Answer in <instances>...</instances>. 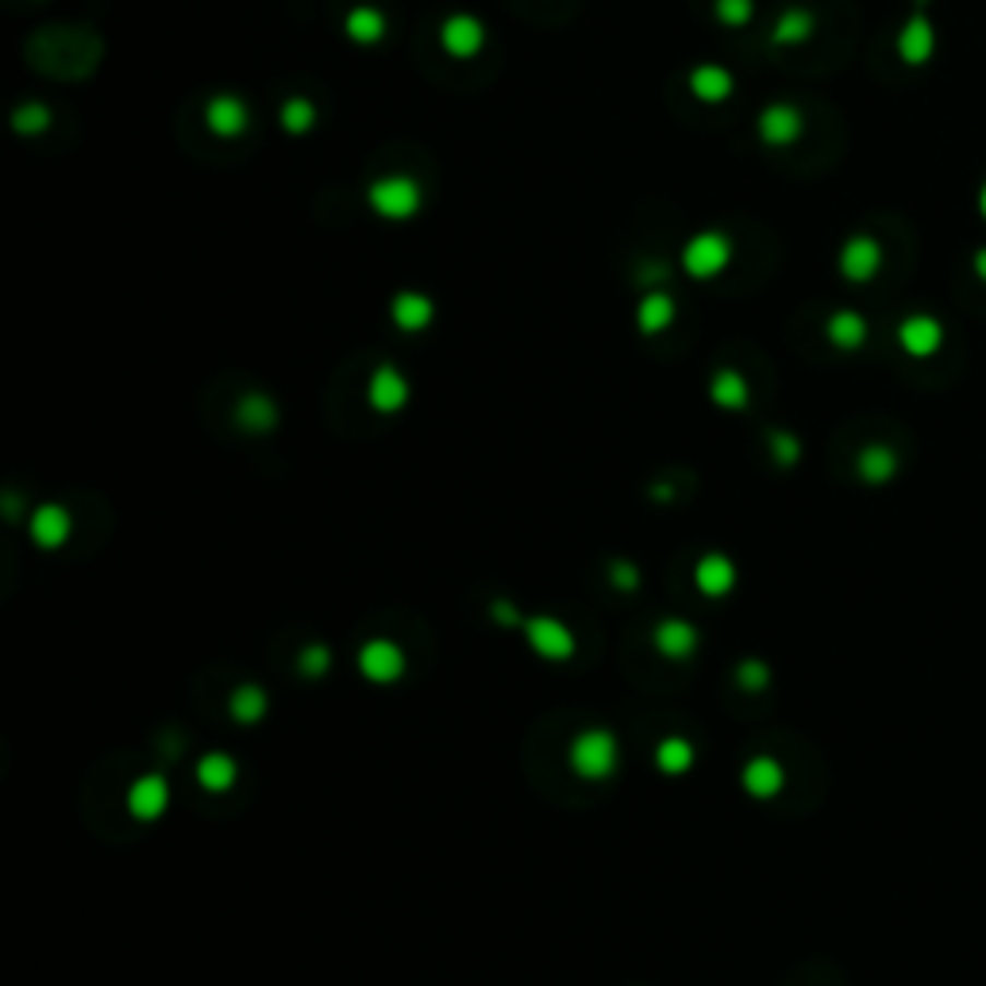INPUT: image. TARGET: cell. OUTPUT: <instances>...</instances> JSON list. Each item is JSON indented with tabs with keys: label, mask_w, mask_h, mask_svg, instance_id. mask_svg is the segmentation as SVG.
I'll return each instance as SVG.
<instances>
[{
	"label": "cell",
	"mask_w": 986,
	"mask_h": 986,
	"mask_svg": "<svg viewBox=\"0 0 986 986\" xmlns=\"http://www.w3.org/2000/svg\"><path fill=\"white\" fill-rule=\"evenodd\" d=\"M567 763L579 774L582 783H605L613 771L620 767V744L605 728H586L571 740L567 748Z\"/></svg>",
	"instance_id": "6da1fadb"
},
{
	"label": "cell",
	"mask_w": 986,
	"mask_h": 986,
	"mask_svg": "<svg viewBox=\"0 0 986 986\" xmlns=\"http://www.w3.org/2000/svg\"><path fill=\"white\" fill-rule=\"evenodd\" d=\"M367 201L382 221H413L425 204V193L408 174H385V178L370 181Z\"/></svg>",
	"instance_id": "7a4b0ae2"
},
{
	"label": "cell",
	"mask_w": 986,
	"mask_h": 986,
	"mask_svg": "<svg viewBox=\"0 0 986 986\" xmlns=\"http://www.w3.org/2000/svg\"><path fill=\"white\" fill-rule=\"evenodd\" d=\"M524 640H528V648L539 655V660L547 663H567L574 652H579V640H574V632L567 625H562L559 617H547V613H539V617H524L521 625Z\"/></svg>",
	"instance_id": "3957f363"
},
{
	"label": "cell",
	"mask_w": 986,
	"mask_h": 986,
	"mask_svg": "<svg viewBox=\"0 0 986 986\" xmlns=\"http://www.w3.org/2000/svg\"><path fill=\"white\" fill-rule=\"evenodd\" d=\"M728 259H733L728 236H721V231H698L682 251V270L690 277H698V282H710V277H717L728 266Z\"/></svg>",
	"instance_id": "277c9868"
},
{
	"label": "cell",
	"mask_w": 986,
	"mask_h": 986,
	"mask_svg": "<svg viewBox=\"0 0 986 986\" xmlns=\"http://www.w3.org/2000/svg\"><path fill=\"white\" fill-rule=\"evenodd\" d=\"M359 675L367 678V682H378V686H390L397 682L401 675H405V652H401L393 640H370V644L359 648Z\"/></svg>",
	"instance_id": "5b68a950"
},
{
	"label": "cell",
	"mask_w": 986,
	"mask_h": 986,
	"mask_svg": "<svg viewBox=\"0 0 986 986\" xmlns=\"http://www.w3.org/2000/svg\"><path fill=\"white\" fill-rule=\"evenodd\" d=\"M840 274L848 277L852 286H867L875 274L882 270V247L875 236H852L840 247Z\"/></svg>",
	"instance_id": "8992f818"
},
{
	"label": "cell",
	"mask_w": 986,
	"mask_h": 986,
	"mask_svg": "<svg viewBox=\"0 0 986 986\" xmlns=\"http://www.w3.org/2000/svg\"><path fill=\"white\" fill-rule=\"evenodd\" d=\"M756 131H759V139H763L767 147H791V143H798L801 139L806 123H801V112L794 105L774 100V105H767L763 112H759Z\"/></svg>",
	"instance_id": "52a82bcc"
},
{
	"label": "cell",
	"mask_w": 986,
	"mask_h": 986,
	"mask_svg": "<svg viewBox=\"0 0 986 986\" xmlns=\"http://www.w3.org/2000/svg\"><path fill=\"white\" fill-rule=\"evenodd\" d=\"M170 809V783L163 774H139L128 786V813L135 821H158Z\"/></svg>",
	"instance_id": "ba28073f"
},
{
	"label": "cell",
	"mask_w": 986,
	"mask_h": 986,
	"mask_svg": "<svg viewBox=\"0 0 986 986\" xmlns=\"http://www.w3.org/2000/svg\"><path fill=\"white\" fill-rule=\"evenodd\" d=\"M70 532H74L70 509L55 506V501H47V506H39L32 516H27V536H32V544L43 547V551H58V547H66Z\"/></svg>",
	"instance_id": "9c48e42d"
},
{
	"label": "cell",
	"mask_w": 986,
	"mask_h": 986,
	"mask_svg": "<svg viewBox=\"0 0 986 986\" xmlns=\"http://www.w3.org/2000/svg\"><path fill=\"white\" fill-rule=\"evenodd\" d=\"M898 343H902V351L913 355V359H929V355L940 351V343H945V328L929 312H913V317H905L898 324Z\"/></svg>",
	"instance_id": "30bf717a"
},
{
	"label": "cell",
	"mask_w": 986,
	"mask_h": 986,
	"mask_svg": "<svg viewBox=\"0 0 986 986\" xmlns=\"http://www.w3.org/2000/svg\"><path fill=\"white\" fill-rule=\"evenodd\" d=\"M652 640H655V652H660L663 660L686 663L693 652H698L701 632L690 625V620H682V617H663L660 625H655Z\"/></svg>",
	"instance_id": "8fae6325"
},
{
	"label": "cell",
	"mask_w": 986,
	"mask_h": 986,
	"mask_svg": "<svg viewBox=\"0 0 986 986\" xmlns=\"http://www.w3.org/2000/svg\"><path fill=\"white\" fill-rule=\"evenodd\" d=\"M440 43L451 58H474L482 47H486V27H482V20L471 16V12H455V16L443 20Z\"/></svg>",
	"instance_id": "7c38bea8"
},
{
	"label": "cell",
	"mask_w": 986,
	"mask_h": 986,
	"mask_svg": "<svg viewBox=\"0 0 986 986\" xmlns=\"http://www.w3.org/2000/svg\"><path fill=\"white\" fill-rule=\"evenodd\" d=\"M367 401L375 413H401V408L408 405V378L401 375L397 367H390V363H382V367L370 375L367 382Z\"/></svg>",
	"instance_id": "4fadbf2b"
},
{
	"label": "cell",
	"mask_w": 986,
	"mask_h": 986,
	"mask_svg": "<svg viewBox=\"0 0 986 986\" xmlns=\"http://www.w3.org/2000/svg\"><path fill=\"white\" fill-rule=\"evenodd\" d=\"M937 50V32H932V20L925 12H913L910 20L898 32V58L905 66H925Z\"/></svg>",
	"instance_id": "5bb4252c"
},
{
	"label": "cell",
	"mask_w": 986,
	"mask_h": 986,
	"mask_svg": "<svg viewBox=\"0 0 986 986\" xmlns=\"http://www.w3.org/2000/svg\"><path fill=\"white\" fill-rule=\"evenodd\" d=\"M693 586L701 597H728L736 590V562L721 551L701 555L693 567Z\"/></svg>",
	"instance_id": "9a60e30c"
},
{
	"label": "cell",
	"mask_w": 986,
	"mask_h": 986,
	"mask_svg": "<svg viewBox=\"0 0 986 986\" xmlns=\"http://www.w3.org/2000/svg\"><path fill=\"white\" fill-rule=\"evenodd\" d=\"M204 123H209V131L221 139H236L247 131V123H251V112H247V105L236 97V93H216L209 105H204Z\"/></svg>",
	"instance_id": "2e32d148"
},
{
	"label": "cell",
	"mask_w": 986,
	"mask_h": 986,
	"mask_svg": "<svg viewBox=\"0 0 986 986\" xmlns=\"http://www.w3.org/2000/svg\"><path fill=\"white\" fill-rule=\"evenodd\" d=\"M740 786L751 794V798H759V801L779 798V794H783V786H786L783 763H779V759H771V756L748 759V767L740 771Z\"/></svg>",
	"instance_id": "e0dca14e"
},
{
	"label": "cell",
	"mask_w": 986,
	"mask_h": 986,
	"mask_svg": "<svg viewBox=\"0 0 986 986\" xmlns=\"http://www.w3.org/2000/svg\"><path fill=\"white\" fill-rule=\"evenodd\" d=\"M390 317L401 332H425V328L436 320V305H432V297L416 294V289H405V294L393 297Z\"/></svg>",
	"instance_id": "ac0fdd59"
},
{
	"label": "cell",
	"mask_w": 986,
	"mask_h": 986,
	"mask_svg": "<svg viewBox=\"0 0 986 986\" xmlns=\"http://www.w3.org/2000/svg\"><path fill=\"white\" fill-rule=\"evenodd\" d=\"M736 90V78L728 74L725 66H698V70H690V93L701 100V105H721V100H728Z\"/></svg>",
	"instance_id": "d6986e66"
},
{
	"label": "cell",
	"mask_w": 986,
	"mask_h": 986,
	"mask_svg": "<svg viewBox=\"0 0 986 986\" xmlns=\"http://www.w3.org/2000/svg\"><path fill=\"white\" fill-rule=\"evenodd\" d=\"M239 779V767L228 751H209L197 759V786L209 794H228Z\"/></svg>",
	"instance_id": "ffe728a7"
},
{
	"label": "cell",
	"mask_w": 986,
	"mask_h": 986,
	"mask_svg": "<svg viewBox=\"0 0 986 986\" xmlns=\"http://www.w3.org/2000/svg\"><path fill=\"white\" fill-rule=\"evenodd\" d=\"M343 32H347L351 43H359V47H375V43L385 39L390 24H385V16L378 9L359 4V9H351L347 16H343Z\"/></svg>",
	"instance_id": "44dd1931"
},
{
	"label": "cell",
	"mask_w": 986,
	"mask_h": 986,
	"mask_svg": "<svg viewBox=\"0 0 986 986\" xmlns=\"http://www.w3.org/2000/svg\"><path fill=\"white\" fill-rule=\"evenodd\" d=\"M228 713H231V721H236V725H259V721L270 713L266 690H262L259 682L236 686V690H231V698H228Z\"/></svg>",
	"instance_id": "7402d4cb"
},
{
	"label": "cell",
	"mask_w": 986,
	"mask_h": 986,
	"mask_svg": "<svg viewBox=\"0 0 986 986\" xmlns=\"http://www.w3.org/2000/svg\"><path fill=\"white\" fill-rule=\"evenodd\" d=\"M824 335H829L832 347L840 351H859L867 343V320L859 317L856 309H840L829 317V324H824Z\"/></svg>",
	"instance_id": "603a6c76"
},
{
	"label": "cell",
	"mask_w": 986,
	"mask_h": 986,
	"mask_svg": "<svg viewBox=\"0 0 986 986\" xmlns=\"http://www.w3.org/2000/svg\"><path fill=\"white\" fill-rule=\"evenodd\" d=\"M236 425L243 432H270V428H277V405L266 393H247L236 405Z\"/></svg>",
	"instance_id": "cb8c5ba5"
},
{
	"label": "cell",
	"mask_w": 986,
	"mask_h": 986,
	"mask_svg": "<svg viewBox=\"0 0 986 986\" xmlns=\"http://www.w3.org/2000/svg\"><path fill=\"white\" fill-rule=\"evenodd\" d=\"M675 324V301H670V294H663V289H655V294H644L637 305V328L644 335H660L667 332V328Z\"/></svg>",
	"instance_id": "d4e9b609"
},
{
	"label": "cell",
	"mask_w": 986,
	"mask_h": 986,
	"mask_svg": "<svg viewBox=\"0 0 986 986\" xmlns=\"http://www.w3.org/2000/svg\"><path fill=\"white\" fill-rule=\"evenodd\" d=\"M710 397L717 408H728V413H740V408H748L751 401V390H748V378L740 375V370H717L710 382Z\"/></svg>",
	"instance_id": "484cf974"
},
{
	"label": "cell",
	"mask_w": 986,
	"mask_h": 986,
	"mask_svg": "<svg viewBox=\"0 0 986 986\" xmlns=\"http://www.w3.org/2000/svg\"><path fill=\"white\" fill-rule=\"evenodd\" d=\"M813 32H817L813 12L791 9V12H783V16H779V24H774V32H771V43H774V47H801V43L813 39Z\"/></svg>",
	"instance_id": "4316f807"
},
{
	"label": "cell",
	"mask_w": 986,
	"mask_h": 986,
	"mask_svg": "<svg viewBox=\"0 0 986 986\" xmlns=\"http://www.w3.org/2000/svg\"><path fill=\"white\" fill-rule=\"evenodd\" d=\"M693 759H698V751H693V744L686 736H667L655 748V767L663 774H686L693 767Z\"/></svg>",
	"instance_id": "83f0119b"
},
{
	"label": "cell",
	"mask_w": 986,
	"mask_h": 986,
	"mask_svg": "<svg viewBox=\"0 0 986 986\" xmlns=\"http://www.w3.org/2000/svg\"><path fill=\"white\" fill-rule=\"evenodd\" d=\"M282 128H286L289 135H309V131L317 128V105H312L309 97H289L286 105H282Z\"/></svg>",
	"instance_id": "f1b7e54d"
},
{
	"label": "cell",
	"mask_w": 986,
	"mask_h": 986,
	"mask_svg": "<svg viewBox=\"0 0 986 986\" xmlns=\"http://www.w3.org/2000/svg\"><path fill=\"white\" fill-rule=\"evenodd\" d=\"M50 123H55V116H50V108L39 105V100H27V105H20L16 112H12V131H16V135H43Z\"/></svg>",
	"instance_id": "f546056e"
},
{
	"label": "cell",
	"mask_w": 986,
	"mask_h": 986,
	"mask_svg": "<svg viewBox=\"0 0 986 986\" xmlns=\"http://www.w3.org/2000/svg\"><path fill=\"white\" fill-rule=\"evenodd\" d=\"M898 471V459L890 448H867L864 455H859V478L867 482H890Z\"/></svg>",
	"instance_id": "4dcf8cb0"
},
{
	"label": "cell",
	"mask_w": 986,
	"mask_h": 986,
	"mask_svg": "<svg viewBox=\"0 0 986 986\" xmlns=\"http://www.w3.org/2000/svg\"><path fill=\"white\" fill-rule=\"evenodd\" d=\"M713 12L725 27H748L756 16V0H713Z\"/></svg>",
	"instance_id": "1f68e13d"
},
{
	"label": "cell",
	"mask_w": 986,
	"mask_h": 986,
	"mask_svg": "<svg viewBox=\"0 0 986 986\" xmlns=\"http://www.w3.org/2000/svg\"><path fill=\"white\" fill-rule=\"evenodd\" d=\"M297 670H301L305 678H320L332 670V652H328L324 644H309L301 648V655H297Z\"/></svg>",
	"instance_id": "d6a6232c"
},
{
	"label": "cell",
	"mask_w": 986,
	"mask_h": 986,
	"mask_svg": "<svg viewBox=\"0 0 986 986\" xmlns=\"http://www.w3.org/2000/svg\"><path fill=\"white\" fill-rule=\"evenodd\" d=\"M736 682H740L748 693L767 690V686H771V667H767L763 660H744L740 667H736Z\"/></svg>",
	"instance_id": "836d02e7"
},
{
	"label": "cell",
	"mask_w": 986,
	"mask_h": 986,
	"mask_svg": "<svg viewBox=\"0 0 986 986\" xmlns=\"http://www.w3.org/2000/svg\"><path fill=\"white\" fill-rule=\"evenodd\" d=\"M767 443H771V455H774V463L779 466H794L801 459V443H798V436H791V432H771L767 436Z\"/></svg>",
	"instance_id": "e575fe53"
},
{
	"label": "cell",
	"mask_w": 986,
	"mask_h": 986,
	"mask_svg": "<svg viewBox=\"0 0 986 986\" xmlns=\"http://www.w3.org/2000/svg\"><path fill=\"white\" fill-rule=\"evenodd\" d=\"M609 582H613V586H617V590H637V586H640L637 562H628V559L609 562Z\"/></svg>",
	"instance_id": "d590c367"
},
{
	"label": "cell",
	"mask_w": 986,
	"mask_h": 986,
	"mask_svg": "<svg viewBox=\"0 0 986 986\" xmlns=\"http://www.w3.org/2000/svg\"><path fill=\"white\" fill-rule=\"evenodd\" d=\"M489 617L498 620V625H506V628H521V625H524L521 609H516V605L509 602V597H498V602L489 605Z\"/></svg>",
	"instance_id": "8d00e7d4"
},
{
	"label": "cell",
	"mask_w": 986,
	"mask_h": 986,
	"mask_svg": "<svg viewBox=\"0 0 986 986\" xmlns=\"http://www.w3.org/2000/svg\"><path fill=\"white\" fill-rule=\"evenodd\" d=\"M971 266H975V274L986 282V247H978V251H975V259H971Z\"/></svg>",
	"instance_id": "74e56055"
},
{
	"label": "cell",
	"mask_w": 986,
	"mask_h": 986,
	"mask_svg": "<svg viewBox=\"0 0 986 986\" xmlns=\"http://www.w3.org/2000/svg\"><path fill=\"white\" fill-rule=\"evenodd\" d=\"M978 213L986 216V181H983V186H978Z\"/></svg>",
	"instance_id": "f35d334b"
},
{
	"label": "cell",
	"mask_w": 986,
	"mask_h": 986,
	"mask_svg": "<svg viewBox=\"0 0 986 986\" xmlns=\"http://www.w3.org/2000/svg\"><path fill=\"white\" fill-rule=\"evenodd\" d=\"M917 4H929V0H917Z\"/></svg>",
	"instance_id": "ab89813d"
}]
</instances>
